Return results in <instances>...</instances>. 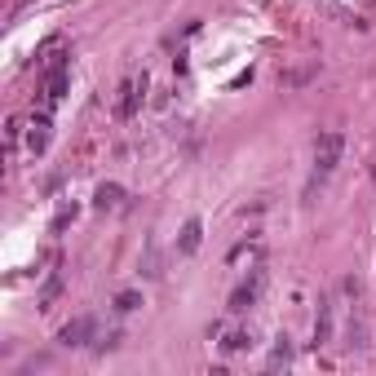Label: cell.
<instances>
[{"label": "cell", "instance_id": "obj_5", "mask_svg": "<svg viewBox=\"0 0 376 376\" xmlns=\"http://www.w3.org/2000/svg\"><path fill=\"white\" fill-rule=\"evenodd\" d=\"M138 305H142V297H138V292H120V297H116V310H120V315H133Z\"/></svg>", "mask_w": 376, "mask_h": 376}, {"label": "cell", "instance_id": "obj_3", "mask_svg": "<svg viewBox=\"0 0 376 376\" xmlns=\"http://www.w3.org/2000/svg\"><path fill=\"white\" fill-rule=\"evenodd\" d=\"M257 288H261V270H253V279L235 288V297H231V315H243V310L257 301Z\"/></svg>", "mask_w": 376, "mask_h": 376}, {"label": "cell", "instance_id": "obj_2", "mask_svg": "<svg viewBox=\"0 0 376 376\" xmlns=\"http://www.w3.org/2000/svg\"><path fill=\"white\" fill-rule=\"evenodd\" d=\"M212 336H217V346H222L226 354L253 350V332H248V328H231V323H217V328H212Z\"/></svg>", "mask_w": 376, "mask_h": 376}, {"label": "cell", "instance_id": "obj_6", "mask_svg": "<svg viewBox=\"0 0 376 376\" xmlns=\"http://www.w3.org/2000/svg\"><path fill=\"white\" fill-rule=\"evenodd\" d=\"M195 248H200V222H190L182 235V253H195Z\"/></svg>", "mask_w": 376, "mask_h": 376}, {"label": "cell", "instance_id": "obj_8", "mask_svg": "<svg viewBox=\"0 0 376 376\" xmlns=\"http://www.w3.org/2000/svg\"><path fill=\"white\" fill-rule=\"evenodd\" d=\"M97 204H102V208H107V204H120V190H116V186H102V195H97Z\"/></svg>", "mask_w": 376, "mask_h": 376}, {"label": "cell", "instance_id": "obj_1", "mask_svg": "<svg viewBox=\"0 0 376 376\" xmlns=\"http://www.w3.org/2000/svg\"><path fill=\"white\" fill-rule=\"evenodd\" d=\"M341 151H346V138H341L336 128H332V133H319V142H315V173L328 177L341 164Z\"/></svg>", "mask_w": 376, "mask_h": 376}, {"label": "cell", "instance_id": "obj_4", "mask_svg": "<svg viewBox=\"0 0 376 376\" xmlns=\"http://www.w3.org/2000/svg\"><path fill=\"white\" fill-rule=\"evenodd\" d=\"M93 332V319H71L62 328V346H85V336Z\"/></svg>", "mask_w": 376, "mask_h": 376}, {"label": "cell", "instance_id": "obj_7", "mask_svg": "<svg viewBox=\"0 0 376 376\" xmlns=\"http://www.w3.org/2000/svg\"><path fill=\"white\" fill-rule=\"evenodd\" d=\"M44 138H49V124H44V120H36V124H31V151H40Z\"/></svg>", "mask_w": 376, "mask_h": 376}]
</instances>
